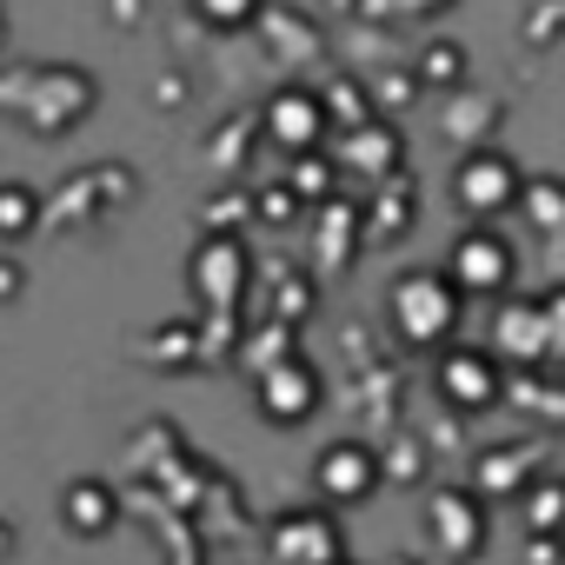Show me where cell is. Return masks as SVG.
<instances>
[{
	"label": "cell",
	"mask_w": 565,
	"mask_h": 565,
	"mask_svg": "<svg viewBox=\"0 0 565 565\" xmlns=\"http://www.w3.org/2000/svg\"><path fill=\"white\" fill-rule=\"evenodd\" d=\"M340 160H347V173H366V180H386L393 167H399V140L380 127V120H366V127H353L347 140H340Z\"/></svg>",
	"instance_id": "cell-13"
},
{
	"label": "cell",
	"mask_w": 565,
	"mask_h": 565,
	"mask_svg": "<svg viewBox=\"0 0 565 565\" xmlns=\"http://www.w3.org/2000/svg\"><path fill=\"white\" fill-rule=\"evenodd\" d=\"M539 226H552V220H565V180H525V200H519Z\"/></svg>",
	"instance_id": "cell-19"
},
{
	"label": "cell",
	"mask_w": 565,
	"mask_h": 565,
	"mask_svg": "<svg viewBox=\"0 0 565 565\" xmlns=\"http://www.w3.org/2000/svg\"><path fill=\"white\" fill-rule=\"evenodd\" d=\"M386 479V459L366 446V439H333L320 459H313V486H320V505H366Z\"/></svg>",
	"instance_id": "cell-9"
},
{
	"label": "cell",
	"mask_w": 565,
	"mask_h": 565,
	"mask_svg": "<svg viewBox=\"0 0 565 565\" xmlns=\"http://www.w3.org/2000/svg\"><path fill=\"white\" fill-rule=\"evenodd\" d=\"M320 399H327V380H320V366L307 353H279L253 380V406H259L266 426H307L320 413Z\"/></svg>",
	"instance_id": "cell-3"
},
{
	"label": "cell",
	"mask_w": 565,
	"mask_h": 565,
	"mask_svg": "<svg viewBox=\"0 0 565 565\" xmlns=\"http://www.w3.org/2000/svg\"><path fill=\"white\" fill-rule=\"evenodd\" d=\"M525 525L532 532H558L565 539V479H532V492H525Z\"/></svg>",
	"instance_id": "cell-15"
},
{
	"label": "cell",
	"mask_w": 565,
	"mask_h": 565,
	"mask_svg": "<svg viewBox=\"0 0 565 565\" xmlns=\"http://www.w3.org/2000/svg\"><path fill=\"white\" fill-rule=\"evenodd\" d=\"M120 525V492L107 486V479H74L67 492H61V532H74V539H107Z\"/></svg>",
	"instance_id": "cell-11"
},
{
	"label": "cell",
	"mask_w": 565,
	"mask_h": 565,
	"mask_svg": "<svg viewBox=\"0 0 565 565\" xmlns=\"http://www.w3.org/2000/svg\"><path fill=\"white\" fill-rule=\"evenodd\" d=\"M419 81H426V87H459V81H466V54H459L452 41H433V47L419 54Z\"/></svg>",
	"instance_id": "cell-18"
},
{
	"label": "cell",
	"mask_w": 565,
	"mask_h": 565,
	"mask_svg": "<svg viewBox=\"0 0 565 565\" xmlns=\"http://www.w3.org/2000/svg\"><path fill=\"white\" fill-rule=\"evenodd\" d=\"M492 353H505L512 366H545V313H539V300H505L499 307Z\"/></svg>",
	"instance_id": "cell-12"
},
{
	"label": "cell",
	"mask_w": 565,
	"mask_h": 565,
	"mask_svg": "<svg viewBox=\"0 0 565 565\" xmlns=\"http://www.w3.org/2000/svg\"><path fill=\"white\" fill-rule=\"evenodd\" d=\"M279 565H347V532L333 519V505H287L266 532Z\"/></svg>",
	"instance_id": "cell-7"
},
{
	"label": "cell",
	"mask_w": 565,
	"mask_h": 565,
	"mask_svg": "<svg viewBox=\"0 0 565 565\" xmlns=\"http://www.w3.org/2000/svg\"><path fill=\"white\" fill-rule=\"evenodd\" d=\"M539 313H545V360L565 366V287L539 294Z\"/></svg>",
	"instance_id": "cell-20"
},
{
	"label": "cell",
	"mask_w": 565,
	"mask_h": 565,
	"mask_svg": "<svg viewBox=\"0 0 565 565\" xmlns=\"http://www.w3.org/2000/svg\"><path fill=\"white\" fill-rule=\"evenodd\" d=\"M512 273H519L512 239L492 233V226H466V233L452 239V253H446V279L459 287V300H492V294H505Z\"/></svg>",
	"instance_id": "cell-4"
},
{
	"label": "cell",
	"mask_w": 565,
	"mask_h": 565,
	"mask_svg": "<svg viewBox=\"0 0 565 565\" xmlns=\"http://www.w3.org/2000/svg\"><path fill=\"white\" fill-rule=\"evenodd\" d=\"M452 200L472 213V226L499 220L505 206L525 200V167L505 153V147H472L459 167H452Z\"/></svg>",
	"instance_id": "cell-2"
},
{
	"label": "cell",
	"mask_w": 565,
	"mask_h": 565,
	"mask_svg": "<svg viewBox=\"0 0 565 565\" xmlns=\"http://www.w3.org/2000/svg\"><path fill=\"white\" fill-rule=\"evenodd\" d=\"M525 479H545L532 446H492L479 459V492H525Z\"/></svg>",
	"instance_id": "cell-14"
},
{
	"label": "cell",
	"mask_w": 565,
	"mask_h": 565,
	"mask_svg": "<svg viewBox=\"0 0 565 565\" xmlns=\"http://www.w3.org/2000/svg\"><path fill=\"white\" fill-rule=\"evenodd\" d=\"M426 532H433V552H439V558H452V565L479 558V552H486V532H492L486 492H472V486H439V492L426 499Z\"/></svg>",
	"instance_id": "cell-5"
},
{
	"label": "cell",
	"mask_w": 565,
	"mask_h": 565,
	"mask_svg": "<svg viewBox=\"0 0 565 565\" xmlns=\"http://www.w3.org/2000/svg\"><path fill=\"white\" fill-rule=\"evenodd\" d=\"M186 8L200 14V28L233 34V28H253V21L266 14V0H186Z\"/></svg>",
	"instance_id": "cell-16"
},
{
	"label": "cell",
	"mask_w": 565,
	"mask_h": 565,
	"mask_svg": "<svg viewBox=\"0 0 565 565\" xmlns=\"http://www.w3.org/2000/svg\"><path fill=\"white\" fill-rule=\"evenodd\" d=\"M386 320L399 333V347L413 353H446L452 327H459V287L446 279V266H413L386 287Z\"/></svg>",
	"instance_id": "cell-1"
},
{
	"label": "cell",
	"mask_w": 565,
	"mask_h": 565,
	"mask_svg": "<svg viewBox=\"0 0 565 565\" xmlns=\"http://www.w3.org/2000/svg\"><path fill=\"white\" fill-rule=\"evenodd\" d=\"M186 273H193V287H200V300L226 313V307H233V300L246 294V246L220 233V239H206V246L193 253V266H186Z\"/></svg>",
	"instance_id": "cell-10"
},
{
	"label": "cell",
	"mask_w": 565,
	"mask_h": 565,
	"mask_svg": "<svg viewBox=\"0 0 565 565\" xmlns=\"http://www.w3.org/2000/svg\"><path fill=\"white\" fill-rule=\"evenodd\" d=\"M41 220V193L34 186H0V239H21Z\"/></svg>",
	"instance_id": "cell-17"
},
{
	"label": "cell",
	"mask_w": 565,
	"mask_h": 565,
	"mask_svg": "<svg viewBox=\"0 0 565 565\" xmlns=\"http://www.w3.org/2000/svg\"><path fill=\"white\" fill-rule=\"evenodd\" d=\"M505 360L492 353V347H446L439 353V393H446V406H459V413H492L499 399H505Z\"/></svg>",
	"instance_id": "cell-8"
},
{
	"label": "cell",
	"mask_w": 565,
	"mask_h": 565,
	"mask_svg": "<svg viewBox=\"0 0 565 565\" xmlns=\"http://www.w3.org/2000/svg\"><path fill=\"white\" fill-rule=\"evenodd\" d=\"M386 193H393V200L380 206V233H393V226L406 233V226H413V186L399 180V186H386Z\"/></svg>",
	"instance_id": "cell-21"
},
{
	"label": "cell",
	"mask_w": 565,
	"mask_h": 565,
	"mask_svg": "<svg viewBox=\"0 0 565 565\" xmlns=\"http://www.w3.org/2000/svg\"><path fill=\"white\" fill-rule=\"evenodd\" d=\"M0 552H8V525H0Z\"/></svg>",
	"instance_id": "cell-23"
},
{
	"label": "cell",
	"mask_w": 565,
	"mask_h": 565,
	"mask_svg": "<svg viewBox=\"0 0 565 565\" xmlns=\"http://www.w3.org/2000/svg\"><path fill=\"white\" fill-rule=\"evenodd\" d=\"M259 206H266V220H287V206H300V200H287V186H266Z\"/></svg>",
	"instance_id": "cell-22"
},
{
	"label": "cell",
	"mask_w": 565,
	"mask_h": 565,
	"mask_svg": "<svg viewBox=\"0 0 565 565\" xmlns=\"http://www.w3.org/2000/svg\"><path fill=\"white\" fill-rule=\"evenodd\" d=\"M327 94L320 87H273L266 94V107H259V134L279 147V153H294V160H307V153H320L327 147Z\"/></svg>",
	"instance_id": "cell-6"
}]
</instances>
